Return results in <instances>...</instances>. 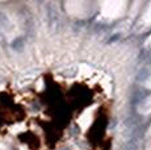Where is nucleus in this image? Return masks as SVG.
Here are the masks:
<instances>
[{"mask_svg":"<svg viewBox=\"0 0 151 150\" xmlns=\"http://www.w3.org/2000/svg\"><path fill=\"white\" fill-rule=\"evenodd\" d=\"M104 129H105V119L104 117H99L91 129V132H93V136H92L93 141H97V138L101 137V134L104 133ZM92 137H89V138H92Z\"/></svg>","mask_w":151,"mask_h":150,"instance_id":"1","label":"nucleus"}]
</instances>
